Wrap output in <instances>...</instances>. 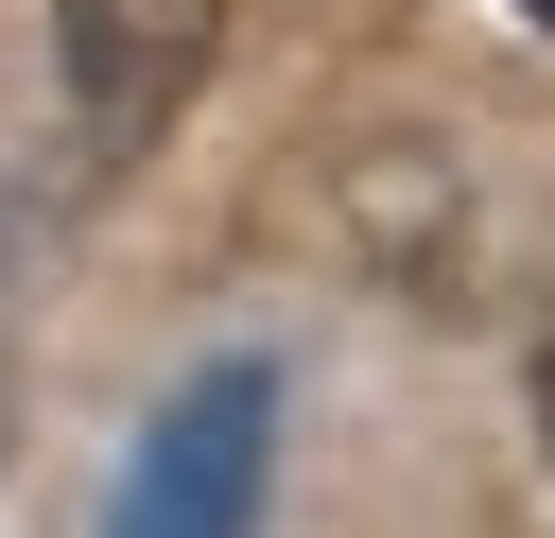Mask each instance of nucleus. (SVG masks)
Wrapping results in <instances>:
<instances>
[{
    "label": "nucleus",
    "mask_w": 555,
    "mask_h": 538,
    "mask_svg": "<svg viewBox=\"0 0 555 538\" xmlns=\"http://www.w3.org/2000/svg\"><path fill=\"white\" fill-rule=\"evenodd\" d=\"M260 486H278V364H191L121 451L104 538H260Z\"/></svg>",
    "instance_id": "obj_1"
},
{
    "label": "nucleus",
    "mask_w": 555,
    "mask_h": 538,
    "mask_svg": "<svg viewBox=\"0 0 555 538\" xmlns=\"http://www.w3.org/2000/svg\"><path fill=\"white\" fill-rule=\"evenodd\" d=\"M225 0H52V52H69V104H87V156H156V121L191 104Z\"/></svg>",
    "instance_id": "obj_2"
},
{
    "label": "nucleus",
    "mask_w": 555,
    "mask_h": 538,
    "mask_svg": "<svg viewBox=\"0 0 555 538\" xmlns=\"http://www.w3.org/2000/svg\"><path fill=\"white\" fill-rule=\"evenodd\" d=\"M538 434H555V330H538Z\"/></svg>",
    "instance_id": "obj_3"
},
{
    "label": "nucleus",
    "mask_w": 555,
    "mask_h": 538,
    "mask_svg": "<svg viewBox=\"0 0 555 538\" xmlns=\"http://www.w3.org/2000/svg\"><path fill=\"white\" fill-rule=\"evenodd\" d=\"M520 17H555V0H520Z\"/></svg>",
    "instance_id": "obj_4"
}]
</instances>
